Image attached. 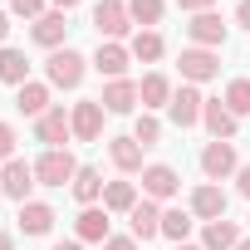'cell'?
<instances>
[{"instance_id": "6da1fadb", "label": "cell", "mask_w": 250, "mask_h": 250, "mask_svg": "<svg viewBox=\"0 0 250 250\" xmlns=\"http://www.w3.org/2000/svg\"><path fill=\"white\" fill-rule=\"evenodd\" d=\"M83 64H88V59H83L79 49H54L49 64H44V74H49L54 88H79V83H83Z\"/></svg>"}, {"instance_id": "7bdbcfd3", "label": "cell", "mask_w": 250, "mask_h": 250, "mask_svg": "<svg viewBox=\"0 0 250 250\" xmlns=\"http://www.w3.org/2000/svg\"><path fill=\"white\" fill-rule=\"evenodd\" d=\"M177 250H201V245H177Z\"/></svg>"}, {"instance_id": "b9f144b4", "label": "cell", "mask_w": 250, "mask_h": 250, "mask_svg": "<svg viewBox=\"0 0 250 250\" xmlns=\"http://www.w3.org/2000/svg\"><path fill=\"white\" fill-rule=\"evenodd\" d=\"M235 250H250V240H240V245H235Z\"/></svg>"}, {"instance_id": "484cf974", "label": "cell", "mask_w": 250, "mask_h": 250, "mask_svg": "<svg viewBox=\"0 0 250 250\" xmlns=\"http://www.w3.org/2000/svg\"><path fill=\"white\" fill-rule=\"evenodd\" d=\"M69 187H74V196H79L83 206H93V201L103 196V187H108V182H103V177H98L93 167H79V177H74Z\"/></svg>"}, {"instance_id": "7c38bea8", "label": "cell", "mask_w": 250, "mask_h": 250, "mask_svg": "<svg viewBox=\"0 0 250 250\" xmlns=\"http://www.w3.org/2000/svg\"><path fill=\"white\" fill-rule=\"evenodd\" d=\"M191 216H196V221H226V191L211 187V182L196 187V191H191Z\"/></svg>"}, {"instance_id": "e0dca14e", "label": "cell", "mask_w": 250, "mask_h": 250, "mask_svg": "<svg viewBox=\"0 0 250 250\" xmlns=\"http://www.w3.org/2000/svg\"><path fill=\"white\" fill-rule=\"evenodd\" d=\"M128 59H133V49H123V44H98V54H93V69L98 74H108V79H123V69H128Z\"/></svg>"}, {"instance_id": "74e56055", "label": "cell", "mask_w": 250, "mask_h": 250, "mask_svg": "<svg viewBox=\"0 0 250 250\" xmlns=\"http://www.w3.org/2000/svg\"><path fill=\"white\" fill-rule=\"evenodd\" d=\"M54 250H83V245H79V240H59Z\"/></svg>"}, {"instance_id": "5b68a950", "label": "cell", "mask_w": 250, "mask_h": 250, "mask_svg": "<svg viewBox=\"0 0 250 250\" xmlns=\"http://www.w3.org/2000/svg\"><path fill=\"white\" fill-rule=\"evenodd\" d=\"M201 108H206V98L196 93V83H182V88L172 93V103H167V113H172L177 128H196V123H201Z\"/></svg>"}, {"instance_id": "9a60e30c", "label": "cell", "mask_w": 250, "mask_h": 250, "mask_svg": "<svg viewBox=\"0 0 250 250\" xmlns=\"http://www.w3.org/2000/svg\"><path fill=\"white\" fill-rule=\"evenodd\" d=\"M98 103H103V113H133L138 108V83L133 79H108Z\"/></svg>"}, {"instance_id": "ffe728a7", "label": "cell", "mask_w": 250, "mask_h": 250, "mask_svg": "<svg viewBox=\"0 0 250 250\" xmlns=\"http://www.w3.org/2000/svg\"><path fill=\"white\" fill-rule=\"evenodd\" d=\"M138 103H143V108H167V103H172V83H167V74H147V79L138 83Z\"/></svg>"}, {"instance_id": "e575fe53", "label": "cell", "mask_w": 250, "mask_h": 250, "mask_svg": "<svg viewBox=\"0 0 250 250\" xmlns=\"http://www.w3.org/2000/svg\"><path fill=\"white\" fill-rule=\"evenodd\" d=\"M177 5H182V10H191V15H206L216 0H177Z\"/></svg>"}, {"instance_id": "d4e9b609", "label": "cell", "mask_w": 250, "mask_h": 250, "mask_svg": "<svg viewBox=\"0 0 250 250\" xmlns=\"http://www.w3.org/2000/svg\"><path fill=\"white\" fill-rule=\"evenodd\" d=\"M138 206V187L133 182H108L103 187V211H133Z\"/></svg>"}, {"instance_id": "836d02e7", "label": "cell", "mask_w": 250, "mask_h": 250, "mask_svg": "<svg viewBox=\"0 0 250 250\" xmlns=\"http://www.w3.org/2000/svg\"><path fill=\"white\" fill-rule=\"evenodd\" d=\"M103 250H138V240H133V235H108Z\"/></svg>"}, {"instance_id": "d6986e66", "label": "cell", "mask_w": 250, "mask_h": 250, "mask_svg": "<svg viewBox=\"0 0 250 250\" xmlns=\"http://www.w3.org/2000/svg\"><path fill=\"white\" fill-rule=\"evenodd\" d=\"M108 157H113L118 172H138V167H143V143H138V138H113V143H108Z\"/></svg>"}, {"instance_id": "ba28073f", "label": "cell", "mask_w": 250, "mask_h": 250, "mask_svg": "<svg viewBox=\"0 0 250 250\" xmlns=\"http://www.w3.org/2000/svg\"><path fill=\"white\" fill-rule=\"evenodd\" d=\"M187 35H191V44H196V49H221V44H226V25H221V15H216V10L191 15Z\"/></svg>"}, {"instance_id": "5bb4252c", "label": "cell", "mask_w": 250, "mask_h": 250, "mask_svg": "<svg viewBox=\"0 0 250 250\" xmlns=\"http://www.w3.org/2000/svg\"><path fill=\"white\" fill-rule=\"evenodd\" d=\"M35 133H40V143L59 147V143H69V138H74V123H69V113H64V108H49L44 118H35Z\"/></svg>"}, {"instance_id": "7a4b0ae2", "label": "cell", "mask_w": 250, "mask_h": 250, "mask_svg": "<svg viewBox=\"0 0 250 250\" xmlns=\"http://www.w3.org/2000/svg\"><path fill=\"white\" fill-rule=\"evenodd\" d=\"M79 177V162L64 152V147H49L40 162H35V182L40 187H64V182H74Z\"/></svg>"}, {"instance_id": "603a6c76", "label": "cell", "mask_w": 250, "mask_h": 250, "mask_svg": "<svg viewBox=\"0 0 250 250\" xmlns=\"http://www.w3.org/2000/svg\"><path fill=\"white\" fill-rule=\"evenodd\" d=\"M74 230H79V240H108V211H98V206H83L79 211V221H74Z\"/></svg>"}, {"instance_id": "ac0fdd59", "label": "cell", "mask_w": 250, "mask_h": 250, "mask_svg": "<svg viewBox=\"0 0 250 250\" xmlns=\"http://www.w3.org/2000/svg\"><path fill=\"white\" fill-rule=\"evenodd\" d=\"M235 245H240L235 221H206V230H201V250H235Z\"/></svg>"}, {"instance_id": "1f68e13d", "label": "cell", "mask_w": 250, "mask_h": 250, "mask_svg": "<svg viewBox=\"0 0 250 250\" xmlns=\"http://www.w3.org/2000/svg\"><path fill=\"white\" fill-rule=\"evenodd\" d=\"M10 10H15L20 20H40V15H44V0H10Z\"/></svg>"}, {"instance_id": "4dcf8cb0", "label": "cell", "mask_w": 250, "mask_h": 250, "mask_svg": "<svg viewBox=\"0 0 250 250\" xmlns=\"http://www.w3.org/2000/svg\"><path fill=\"white\" fill-rule=\"evenodd\" d=\"M133 138H138L143 147H152V143L162 138V123H157L152 113H143V118H138V128H133Z\"/></svg>"}, {"instance_id": "f546056e", "label": "cell", "mask_w": 250, "mask_h": 250, "mask_svg": "<svg viewBox=\"0 0 250 250\" xmlns=\"http://www.w3.org/2000/svg\"><path fill=\"white\" fill-rule=\"evenodd\" d=\"M162 10H167L162 0H128V15H133L138 25H157V20H162Z\"/></svg>"}, {"instance_id": "277c9868", "label": "cell", "mask_w": 250, "mask_h": 250, "mask_svg": "<svg viewBox=\"0 0 250 250\" xmlns=\"http://www.w3.org/2000/svg\"><path fill=\"white\" fill-rule=\"evenodd\" d=\"M30 187H35V167H30L25 157H10L5 167H0V191H5L10 201H20V206H25Z\"/></svg>"}, {"instance_id": "2e32d148", "label": "cell", "mask_w": 250, "mask_h": 250, "mask_svg": "<svg viewBox=\"0 0 250 250\" xmlns=\"http://www.w3.org/2000/svg\"><path fill=\"white\" fill-rule=\"evenodd\" d=\"M30 35H35V44H44V49H59V44H64V35H69V20H64V10H49V15H40Z\"/></svg>"}, {"instance_id": "7402d4cb", "label": "cell", "mask_w": 250, "mask_h": 250, "mask_svg": "<svg viewBox=\"0 0 250 250\" xmlns=\"http://www.w3.org/2000/svg\"><path fill=\"white\" fill-rule=\"evenodd\" d=\"M49 226H54V211L44 201H25L20 206V230L25 235H49Z\"/></svg>"}, {"instance_id": "44dd1931", "label": "cell", "mask_w": 250, "mask_h": 250, "mask_svg": "<svg viewBox=\"0 0 250 250\" xmlns=\"http://www.w3.org/2000/svg\"><path fill=\"white\" fill-rule=\"evenodd\" d=\"M15 108H20L25 118H44V113H49V88H44V83H20Z\"/></svg>"}, {"instance_id": "4316f807", "label": "cell", "mask_w": 250, "mask_h": 250, "mask_svg": "<svg viewBox=\"0 0 250 250\" xmlns=\"http://www.w3.org/2000/svg\"><path fill=\"white\" fill-rule=\"evenodd\" d=\"M162 49H167V44H162L157 30H138V35H133V59L152 64V59H162Z\"/></svg>"}, {"instance_id": "52a82bcc", "label": "cell", "mask_w": 250, "mask_h": 250, "mask_svg": "<svg viewBox=\"0 0 250 250\" xmlns=\"http://www.w3.org/2000/svg\"><path fill=\"white\" fill-rule=\"evenodd\" d=\"M221 74V54L216 49H182V79L187 83H206Z\"/></svg>"}, {"instance_id": "8992f818", "label": "cell", "mask_w": 250, "mask_h": 250, "mask_svg": "<svg viewBox=\"0 0 250 250\" xmlns=\"http://www.w3.org/2000/svg\"><path fill=\"white\" fill-rule=\"evenodd\" d=\"M69 123H74V138H79V143H98V133H103V103H98V98L74 103Z\"/></svg>"}, {"instance_id": "4fadbf2b", "label": "cell", "mask_w": 250, "mask_h": 250, "mask_svg": "<svg viewBox=\"0 0 250 250\" xmlns=\"http://www.w3.org/2000/svg\"><path fill=\"white\" fill-rule=\"evenodd\" d=\"M128 221H133V240H157V235H162V211H157V201H147V196L128 211Z\"/></svg>"}, {"instance_id": "cb8c5ba5", "label": "cell", "mask_w": 250, "mask_h": 250, "mask_svg": "<svg viewBox=\"0 0 250 250\" xmlns=\"http://www.w3.org/2000/svg\"><path fill=\"white\" fill-rule=\"evenodd\" d=\"M0 83H30V59L20 49H0Z\"/></svg>"}, {"instance_id": "ab89813d", "label": "cell", "mask_w": 250, "mask_h": 250, "mask_svg": "<svg viewBox=\"0 0 250 250\" xmlns=\"http://www.w3.org/2000/svg\"><path fill=\"white\" fill-rule=\"evenodd\" d=\"M54 5H59V10H74V5H79V0H54Z\"/></svg>"}, {"instance_id": "60d3db41", "label": "cell", "mask_w": 250, "mask_h": 250, "mask_svg": "<svg viewBox=\"0 0 250 250\" xmlns=\"http://www.w3.org/2000/svg\"><path fill=\"white\" fill-rule=\"evenodd\" d=\"M0 250H10V235H5V230H0Z\"/></svg>"}, {"instance_id": "8d00e7d4", "label": "cell", "mask_w": 250, "mask_h": 250, "mask_svg": "<svg viewBox=\"0 0 250 250\" xmlns=\"http://www.w3.org/2000/svg\"><path fill=\"white\" fill-rule=\"evenodd\" d=\"M235 187H240V196H250V167H240V182Z\"/></svg>"}, {"instance_id": "30bf717a", "label": "cell", "mask_w": 250, "mask_h": 250, "mask_svg": "<svg viewBox=\"0 0 250 250\" xmlns=\"http://www.w3.org/2000/svg\"><path fill=\"white\" fill-rule=\"evenodd\" d=\"M177 167H167V162H152L147 172H143V196L147 201H167V196H177Z\"/></svg>"}, {"instance_id": "3957f363", "label": "cell", "mask_w": 250, "mask_h": 250, "mask_svg": "<svg viewBox=\"0 0 250 250\" xmlns=\"http://www.w3.org/2000/svg\"><path fill=\"white\" fill-rule=\"evenodd\" d=\"M128 25H133V15H128V5H123V0H98V5H93V30L108 35L113 44L128 35Z\"/></svg>"}, {"instance_id": "f1b7e54d", "label": "cell", "mask_w": 250, "mask_h": 250, "mask_svg": "<svg viewBox=\"0 0 250 250\" xmlns=\"http://www.w3.org/2000/svg\"><path fill=\"white\" fill-rule=\"evenodd\" d=\"M226 108H230L235 118L250 113V79H230V88H226Z\"/></svg>"}, {"instance_id": "d590c367", "label": "cell", "mask_w": 250, "mask_h": 250, "mask_svg": "<svg viewBox=\"0 0 250 250\" xmlns=\"http://www.w3.org/2000/svg\"><path fill=\"white\" fill-rule=\"evenodd\" d=\"M235 20H240V25L250 30V0H240V5H235Z\"/></svg>"}, {"instance_id": "8fae6325", "label": "cell", "mask_w": 250, "mask_h": 250, "mask_svg": "<svg viewBox=\"0 0 250 250\" xmlns=\"http://www.w3.org/2000/svg\"><path fill=\"white\" fill-rule=\"evenodd\" d=\"M201 123H206V133H211V138H221V143H230V138H235V128H240V118H235L221 98H206Z\"/></svg>"}, {"instance_id": "d6a6232c", "label": "cell", "mask_w": 250, "mask_h": 250, "mask_svg": "<svg viewBox=\"0 0 250 250\" xmlns=\"http://www.w3.org/2000/svg\"><path fill=\"white\" fill-rule=\"evenodd\" d=\"M0 157H15V128H10V123H0Z\"/></svg>"}, {"instance_id": "f35d334b", "label": "cell", "mask_w": 250, "mask_h": 250, "mask_svg": "<svg viewBox=\"0 0 250 250\" xmlns=\"http://www.w3.org/2000/svg\"><path fill=\"white\" fill-rule=\"evenodd\" d=\"M10 35V20H5V10H0V40H5Z\"/></svg>"}, {"instance_id": "9c48e42d", "label": "cell", "mask_w": 250, "mask_h": 250, "mask_svg": "<svg viewBox=\"0 0 250 250\" xmlns=\"http://www.w3.org/2000/svg\"><path fill=\"white\" fill-rule=\"evenodd\" d=\"M201 172H206L211 182L230 177V172H235V143H221V138H211V143H206V152H201Z\"/></svg>"}, {"instance_id": "83f0119b", "label": "cell", "mask_w": 250, "mask_h": 250, "mask_svg": "<svg viewBox=\"0 0 250 250\" xmlns=\"http://www.w3.org/2000/svg\"><path fill=\"white\" fill-rule=\"evenodd\" d=\"M162 235L177 240V245H187V235H191V211H162Z\"/></svg>"}]
</instances>
